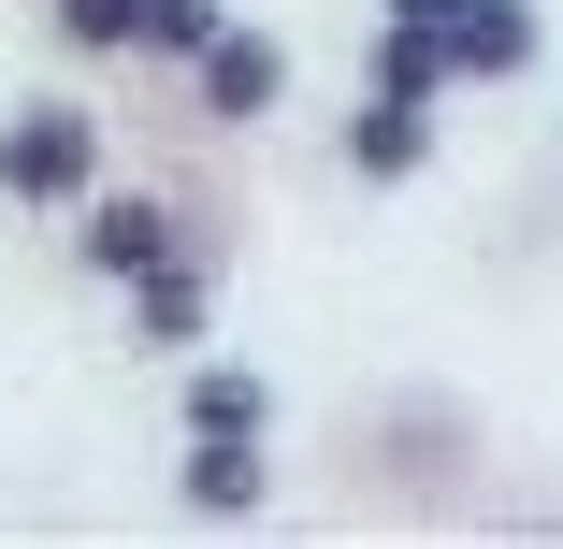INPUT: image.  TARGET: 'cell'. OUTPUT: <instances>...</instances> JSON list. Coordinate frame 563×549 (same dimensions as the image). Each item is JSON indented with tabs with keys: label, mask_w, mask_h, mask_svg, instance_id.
Wrapping results in <instances>:
<instances>
[{
	"label": "cell",
	"mask_w": 563,
	"mask_h": 549,
	"mask_svg": "<svg viewBox=\"0 0 563 549\" xmlns=\"http://www.w3.org/2000/svg\"><path fill=\"white\" fill-rule=\"evenodd\" d=\"M202 232H217V246H232V232H246V217H232V202H217V188H145V174L117 188V174H101V188L73 202V275H101V289H131L145 261H174V246H202Z\"/></svg>",
	"instance_id": "1"
},
{
	"label": "cell",
	"mask_w": 563,
	"mask_h": 549,
	"mask_svg": "<svg viewBox=\"0 0 563 549\" xmlns=\"http://www.w3.org/2000/svg\"><path fill=\"white\" fill-rule=\"evenodd\" d=\"M101 174H117V131H101L87 101H15V117H0V202L73 217Z\"/></svg>",
	"instance_id": "2"
},
{
	"label": "cell",
	"mask_w": 563,
	"mask_h": 549,
	"mask_svg": "<svg viewBox=\"0 0 563 549\" xmlns=\"http://www.w3.org/2000/svg\"><path fill=\"white\" fill-rule=\"evenodd\" d=\"M174 117H188V131H217V145H232V131H261V117H289V44L232 15V30L188 58V101H174Z\"/></svg>",
	"instance_id": "3"
},
{
	"label": "cell",
	"mask_w": 563,
	"mask_h": 549,
	"mask_svg": "<svg viewBox=\"0 0 563 549\" xmlns=\"http://www.w3.org/2000/svg\"><path fill=\"white\" fill-rule=\"evenodd\" d=\"M217 289H232V246H217V232L174 246V261H145V275L117 289V304H131V348H202V333H217Z\"/></svg>",
	"instance_id": "4"
},
{
	"label": "cell",
	"mask_w": 563,
	"mask_h": 549,
	"mask_svg": "<svg viewBox=\"0 0 563 549\" xmlns=\"http://www.w3.org/2000/svg\"><path fill=\"white\" fill-rule=\"evenodd\" d=\"M549 58V0H448V73L463 87H520Z\"/></svg>",
	"instance_id": "5"
},
{
	"label": "cell",
	"mask_w": 563,
	"mask_h": 549,
	"mask_svg": "<svg viewBox=\"0 0 563 549\" xmlns=\"http://www.w3.org/2000/svg\"><path fill=\"white\" fill-rule=\"evenodd\" d=\"M347 174L362 188H419L433 174V101L419 87H362L347 101Z\"/></svg>",
	"instance_id": "6"
},
{
	"label": "cell",
	"mask_w": 563,
	"mask_h": 549,
	"mask_svg": "<svg viewBox=\"0 0 563 549\" xmlns=\"http://www.w3.org/2000/svg\"><path fill=\"white\" fill-rule=\"evenodd\" d=\"M275 433H188V463H174V506L188 520H261V492H275Z\"/></svg>",
	"instance_id": "7"
},
{
	"label": "cell",
	"mask_w": 563,
	"mask_h": 549,
	"mask_svg": "<svg viewBox=\"0 0 563 549\" xmlns=\"http://www.w3.org/2000/svg\"><path fill=\"white\" fill-rule=\"evenodd\" d=\"M174 433H275V376H261V362H188Z\"/></svg>",
	"instance_id": "8"
},
{
	"label": "cell",
	"mask_w": 563,
	"mask_h": 549,
	"mask_svg": "<svg viewBox=\"0 0 563 549\" xmlns=\"http://www.w3.org/2000/svg\"><path fill=\"white\" fill-rule=\"evenodd\" d=\"M362 87H419V101H448L463 73H448V30H405V15H376V44H362Z\"/></svg>",
	"instance_id": "9"
},
{
	"label": "cell",
	"mask_w": 563,
	"mask_h": 549,
	"mask_svg": "<svg viewBox=\"0 0 563 549\" xmlns=\"http://www.w3.org/2000/svg\"><path fill=\"white\" fill-rule=\"evenodd\" d=\"M217 30H232V0H145V44H131V58H145V73H188Z\"/></svg>",
	"instance_id": "10"
},
{
	"label": "cell",
	"mask_w": 563,
	"mask_h": 549,
	"mask_svg": "<svg viewBox=\"0 0 563 549\" xmlns=\"http://www.w3.org/2000/svg\"><path fill=\"white\" fill-rule=\"evenodd\" d=\"M44 30H58L73 58H131V44H145V0H44Z\"/></svg>",
	"instance_id": "11"
}]
</instances>
